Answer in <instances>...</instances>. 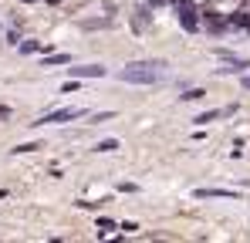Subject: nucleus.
Listing matches in <instances>:
<instances>
[{
	"instance_id": "1",
	"label": "nucleus",
	"mask_w": 250,
	"mask_h": 243,
	"mask_svg": "<svg viewBox=\"0 0 250 243\" xmlns=\"http://www.w3.org/2000/svg\"><path fill=\"white\" fill-rule=\"evenodd\" d=\"M163 61H135V64H125L119 71V81H128V84H156L163 81Z\"/></svg>"
},
{
	"instance_id": "2",
	"label": "nucleus",
	"mask_w": 250,
	"mask_h": 243,
	"mask_svg": "<svg viewBox=\"0 0 250 243\" xmlns=\"http://www.w3.org/2000/svg\"><path fill=\"white\" fill-rule=\"evenodd\" d=\"M84 108H58V112H47V115H41V122L38 125H61V122H75L82 119Z\"/></svg>"
},
{
	"instance_id": "3",
	"label": "nucleus",
	"mask_w": 250,
	"mask_h": 243,
	"mask_svg": "<svg viewBox=\"0 0 250 243\" xmlns=\"http://www.w3.org/2000/svg\"><path fill=\"white\" fill-rule=\"evenodd\" d=\"M176 17L186 31H200V20H196V10L189 7V0H176Z\"/></svg>"
},
{
	"instance_id": "4",
	"label": "nucleus",
	"mask_w": 250,
	"mask_h": 243,
	"mask_svg": "<svg viewBox=\"0 0 250 243\" xmlns=\"http://www.w3.org/2000/svg\"><path fill=\"white\" fill-rule=\"evenodd\" d=\"M68 71H71V78H102L105 75L102 64H82V68H68Z\"/></svg>"
},
{
	"instance_id": "5",
	"label": "nucleus",
	"mask_w": 250,
	"mask_h": 243,
	"mask_svg": "<svg viewBox=\"0 0 250 243\" xmlns=\"http://www.w3.org/2000/svg\"><path fill=\"white\" fill-rule=\"evenodd\" d=\"M196 200H233V189H196Z\"/></svg>"
},
{
	"instance_id": "6",
	"label": "nucleus",
	"mask_w": 250,
	"mask_h": 243,
	"mask_svg": "<svg viewBox=\"0 0 250 243\" xmlns=\"http://www.w3.org/2000/svg\"><path fill=\"white\" fill-rule=\"evenodd\" d=\"M233 108H209V112H203V115H196V125H207V122H213V119H220V115H230Z\"/></svg>"
},
{
	"instance_id": "7",
	"label": "nucleus",
	"mask_w": 250,
	"mask_h": 243,
	"mask_svg": "<svg viewBox=\"0 0 250 243\" xmlns=\"http://www.w3.org/2000/svg\"><path fill=\"white\" fill-rule=\"evenodd\" d=\"M115 149H119V139H102L95 145V152H115Z\"/></svg>"
},
{
	"instance_id": "8",
	"label": "nucleus",
	"mask_w": 250,
	"mask_h": 243,
	"mask_svg": "<svg viewBox=\"0 0 250 243\" xmlns=\"http://www.w3.org/2000/svg\"><path fill=\"white\" fill-rule=\"evenodd\" d=\"M203 95H207L203 88H189V91H186V95H179V98H183V101H200Z\"/></svg>"
},
{
	"instance_id": "9",
	"label": "nucleus",
	"mask_w": 250,
	"mask_h": 243,
	"mask_svg": "<svg viewBox=\"0 0 250 243\" xmlns=\"http://www.w3.org/2000/svg\"><path fill=\"white\" fill-rule=\"evenodd\" d=\"M108 119H115V112H95L91 115V122H108Z\"/></svg>"
},
{
	"instance_id": "10",
	"label": "nucleus",
	"mask_w": 250,
	"mask_h": 243,
	"mask_svg": "<svg viewBox=\"0 0 250 243\" xmlns=\"http://www.w3.org/2000/svg\"><path fill=\"white\" fill-rule=\"evenodd\" d=\"M21 51H24V54H34V51H38V44H34V40H24V44H21Z\"/></svg>"
},
{
	"instance_id": "11",
	"label": "nucleus",
	"mask_w": 250,
	"mask_h": 243,
	"mask_svg": "<svg viewBox=\"0 0 250 243\" xmlns=\"http://www.w3.org/2000/svg\"><path fill=\"white\" fill-rule=\"evenodd\" d=\"M7 115H10V108H3V105H0V119H7Z\"/></svg>"
},
{
	"instance_id": "12",
	"label": "nucleus",
	"mask_w": 250,
	"mask_h": 243,
	"mask_svg": "<svg viewBox=\"0 0 250 243\" xmlns=\"http://www.w3.org/2000/svg\"><path fill=\"white\" fill-rule=\"evenodd\" d=\"M240 84H244V88H247V91H250V78H244V81H240Z\"/></svg>"
}]
</instances>
